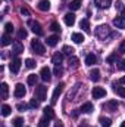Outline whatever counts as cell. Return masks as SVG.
Wrapping results in <instances>:
<instances>
[{
  "mask_svg": "<svg viewBox=\"0 0 125 127\" xmlns=\"http://www.w3.org/2000/svg\"><path fill=\"white\" fill-rule=\"evenodd\" d=\"M34 97L37 100H40V102L46 100V97H47V87L46 86H37L35 92H34Z\"/></svg>",
  "mask_w": 125,
  "mask_h": 127,
  "instance_id": "6da1fadb",
  "label": "cell"
},
{
  "mask_svg": "<svg viewBox=\"0 0 125 127\" xmlns=\"http://www.w3.org/2000/svg\"><path fill=\"white\" fill-rule=\"evenodd\" d=\"M31 49L35 53H38V55H43V53L46 52V49H44V46L40 43V40H32L31 41Z\"/></svg>",
  "mask_w": 125,
  "mask_h": 127,
  "instance_id": "7a4b0ae2",
  "label": "cell"
},
{
  "mask_svg": "<svg viewBox=\"0 0 125 127\" xmlns=\"http://www.w3.org/2000/svg\"><path fill=\"white\" fill-rule=\"evenodd\" d=\"M28 25L31 27V30H32V32L34 34H37V35H43V28H41V25H40V22H37V21H30L28 22Z\"/></svg>",
  "mask_w": 125,
  "mask_h": 127,
  "instance_id": "3957f363",
  "label": "cell"
},
{
  "mask_svg": "<svg viewBox=\"0 0 125 127\" xmlns=\"http://www.w3.org/2000/svg\"><path fill=\"white\" fill-rule=\"evenodd\" d=\"M63 87H65L63 83H59V84L56 86V89H55V92H53V95H52V103H56V102H58V97H59L61 93L63 92Z\"/></svg>",
  "mask_w": 125,
  "mask_h": 127,
  "instance_id": "277c9868",
  "label": "cell"
},
{
  "mask_svg": "<svg viewBox=\"0 0 125 127\" xmlns=\"http://www.w3.org/2000/svg\"><path fill=\"white\" fill-rule=\"evenodd\" d=\"M40 75H41V80L43 81H50V78H52V71H50V68H47V66H43L41 68V71H40Z\"/></svg>",
  "mask_w": 125,
  "mask_h": 127,
  "instance_id": "5b68a950",
  "label": "cell"
},
{
  "mask_svg": "<svg viewBox=\"0 0 125 127\" xmlns=\"http://www.w3.org/2000/svg\"><path fill=\"white\" fill-rule=\"evenodd\" d=\"M27 93V90H25V87H24V84H21V83H18L16 86H15V92H13V95L15 97H24Z\"/></svg>",
  "mask_w": 125,
  "mask_h": 127,
  "instance_id": "8992f818",
  "label": "cell"
},
{
  "mask_svg": "<svg viewBox=\"0 0 125 127\" xmlns=\"http://www.w3.org/2000/svg\"><path fill=\"white\" fill-rule=\"evenodd\" d=\"M91 95H93L94 99H100V97L106 96V90L103 87H94L93 90H91Z\"/></svg>",
  "mask_w": 125,
  "mask_h": 127,
  "instance_id": "52a82bcc",
  "label": "cell"
},
{
  "mask_svg": "<svg viewBox=\"0 0 125 127\" xmlns=\"http://www.w3.org/2000/svg\"><path fill=\"white\" fill-rule=\"evenodd\" d=\"M21 59L19 58H15L13 61H12V64H10V71L13 72V74H18L19 72V68H21Z\"/></svg>",
  "mask_w": 125,
  "mask_h": 127,
  "instance_id": "ba28073f",
  "label": "cell"
},
{
  "mask_svg": "<svg viewBox=\"0 0 125 127\" xmlns=\"http://www.w3.org/2000/svg\"><path fill=\"white\" fill-rule=\"evenodd\" d=\"M63 21H65V24H66L68 27H72V25L75 24V15H74L72 12H69V13H66V15L63 16Z\"/></svg>",
  "mask_w": 125,
  "mask_h": 127,
  "instance_id": "9c48e42d",
  "label": "cell"
},
{
  "mask_svg": "<svg viewBox=\"0 0 125 127\" xmlns=\"http://www.w3.org/2000/svg\"><path fill=\"white\" fill-rule=\"evenodd\" d=\"M12 47H13V53H16V55H19V53H22V52H24V46H22L21 40H16V41H13Z\"/></svg>",
  "mask_w": 125,
  "mask_h": 127,
  "instance_id": "30bf717a",
  "label": "cell"
},
{
  "mask_svg": "<svg viewBox=\"0 0 125 127\" xmlns=\"http://www.w3.org/2000/svg\"><path fill=\"white\" fill-rule=\"evenodd\" d=\"M37 7H38L41 12H47V10L50 9V1H49V0H40L38 4H37Z\"/></svg>",
  "mask_w": 125,
  "mask_h": 127,
  "instance_id": "8fae6325",
  "label": "cell"
},
{
  "mask_svg": "<svg viewBox=\"0 0 125 127\" xmlns=\"http://www.w3.org/2000/svg\"><path fill=\"white\" fill-rule=\"evenodd\" d=\"M110 3H112V0H94V4L100 9H107L110 6Z\"/></svg>",
  "mask_w": 125,
  "mask_h": 127,
  "instance_id": "7c38bea8",
  "label": "cell"
},
{
  "mask_svg": "<svg viewBox=\"0 0 125 127\" xmlns=\"http://www.w3.org/2000/svg\"><path fill=\"white\" fill-rule=\"evenodd\" d=\"M113 25H115L116 28H119V30H124L125 28V18L124 16H118V18H115V19H113Z\"/></svg>",
  "mask_w": 125,
  "mask_h": 127,
  "instance_id": "4fadbf2b",
  "label": "cell"
},
{
  "mask_svg": "<svg viewBox=\"0 0 125 127\" xmlns=\"http://www.w3.org/2000/svg\"><path fill=\"white\" fill-rule=\"evenodd\" d=\"M81 112H84V114H90V112H93L94 111V106L91 102H85V103H83V106H81V109H80Z\"/></svg>",
  "mask_w": 125,
  "mask_h": 127,
  "instance_id": "5bb4252c",
  "label": "cell"
},
{
  "mask_svg": "<svg viewBox=\"0 0 125 127\" xmlns=\"http://www.w3.org/2000/svg\"><path fill=\"white\" fill-rule=\"evenodd\" d=\"M103 108L107 109V111H115V109L118 108V102H116V100H109V102H106V103L103 105Z\"/></svg>",
  "mask_w": 125,
  "mask_h": 127,
  "instance_id": "9a60e30c",
  "label": "cell"
},
{
  "mask_svg": "<svg viewBox=\"0 0 125 127\" xmlns=\"http://www.w3.org/2000/svg\"><path fill=\"white\" fill-rule=\"evenodd\" d=\"M104 31L109 32V27H107V25H100V27H97V30H96L97 37H100V38H104V34H103Z\"/></svg>",
  "mask_w": 125,
  "mask_h": 127,
  "instance_id": "2e32d148",
  "label": "cell"
},
{
  "mask_svg": "<svg viewBox=\"0 0 125 127\" xmlns=\"http://www.w3.org/2000/svg\"><path fill=\"white\" fill-rule=\"evenodd\" d=\"M71 38L74 40V43H83V41L85 40V38H84V35H83L81 32H74Z\"/></svg>",
  "mask_w": 125,
  "mask_h": 127,
  "instance_id": "e0dca14e",
  "label": "cell"
},
{
  "mask_svg": "<svg viewBox=\"0 0 125 127\" xmlns=\"http://www.w3.org/2000/svg\"><path fill=\"white\" fill-rule=\"evenodd\" d=\"M81 3H83V0H72L69 3V9L71 10H78L81 7Z\"/></svg>",
  "mask_w": 125,
  "mask_h": 127,
  "instance_id": "ac0fdd59",
  "label": "cell"
},
{
  "mask_svg": "<svg viewBox=\"0 0 125 127\" xmlns=\"http://www.w3.org/2000/svg\"><path fill=\"white\" fill-rule=\"evenodd\" d=\"M96 62H97V58L94 56V53H90V55H87V58H85V65L91 66V65H94Z\"/></svg>",
  "mask_w": 125,
  "mask_h": 127,
  "instance_id": "d6986e66",
  "label": "cell"
},
{
  "mask_svg": "<svg viewBox=\"0 0 125 127\" xmlns=\"http://www.w3.org/2000/svg\"><path fill=\"white\" fill-rule=\"evenodd\" d=\"M58 41H59V35H50V37H47V44L52 46V47L56 46Z\"/></svg>",
  "mask_w": 125,
  "mask_h": 127,
  "instance_id": "ffe728a7",
  "label": "cell"
},
{
  "mask_svg": "<svg viewBox=\"0 0 125 127\" xmlns=\"http://www.w3.org/2000/svg\"><path fill=\"white\" fill-rule=\"evenodd\" d=\"M43 111H44V115H46L47 118H50V120H52V118H55V111H53V108H52V106H46Z\"/></svg>",
  "mask_w": 125,
  "mask_h": 127,
  "instance_id": "44dd1931",
  "label": "cell"
},
{
  "mask_svg": "<svg viewBox=\"0 0 125 127\" xmlns=\"http://www.w3.org/2000/svg\"><path fill=\"white\" fill-rule=\"evenodd\" d=\"M0 89H1V99H7V95H9V87H7V84H6V83H1Z\"/></svg>",
  "mask_w": 125,
  "mask_h": 127,
  "instance_id": "7402d4cb",
  "label": "cell"
},
{
  "mask_svg": "<svg viewBox=\"0 0 125 127\" xmlns=\"http://www.w3.org/2000/svg\"><path fill=\"white\" fill-rule=\"evenodd\" d=\"M10 43H12L10 35H9L7 32H4V34L1 35V46H7V44H10Z\"/></svg>",
  "mask_w": 125,
  "mask_h": 127,
  "instance_id": "603a6c76",
  "label": "cell"
},
{
  "mask_svg": "<svg viewBox=\"0 0 125 127\" xmlns=\"http://www.w3.org/2000/svg\"><path fill=\"white\" fill-rule=\"evenodd\" d=\"M62 59H63V55H62V53H59V52H58V53H55V55H53V58H52V61H53L55 65H61Z\"/></svg>",
  "mask_w": 125,
  "mask_h": 127,
  "instance_id": "cb8c5ba5",
  "label": "cell"
},
{
  "mask_svg": "<svg viewBox=\"0 0 125 127\" xmlns=\"http://www.w3.org/2000/svg\"><path fill=\"white\" fill-rule=\"evenodd\" d=\"M90 78H91L93 81H99V80H100V71H99L97 68H94L93 71L90 72Z\"/></svg>",
  "mask_w": 125,
  "mask_h": 127,
  "instance_id": "d4e9b609",
  "label": "cell"
},
{
  "mask_svg": "<svg viewBox=\"0 0 125 127\" xmlns=\"http://www.w3.org/2000/svg\"><path fill=\"white\" fill-rule=\"evenodd\" d=\"M80 27H81L85 32H90V22H88V19H81Z\"/></svg>",
  "mask_w": 125,
  "mask_h": 127,
  "instance_id": "484cf974",
  "label": "cell"
},
{
  "mask_svg": "<svg viewBox=\"0 0 125 127\" xmlns=\"http://www.w3.org/2000/svg\"><path fill=\"white\" fill-rule=\"evenodd\" d=\"M99 121H100L102 127H110V126H112V121H110V118H106V117H100V118H99Z\"/></svg>",
  "mask_w": 125,
  "mask_h": 127,
  "instance_id": "4316f807",
  "label": "cell"
},
{
  "mask_svg": "<svg viewBox=\"0 0 125 127\" xmlns=\"http://www.w3.org/2000/svg\"><path fill=\"white\" fill-rule=\"evenodd\" d=\"M80 65V59L75 58V56H71L69 58V68H78Z\"/></svg>",
  "mask_w": 125,
  "mask_h": 127,
  "instance_id": "83f0119b",
  "label": "cell"
},
{
  "mask_svg": "<svg viewBox=\"0 0 125 127\" xmlns=\"http://www.w3.org/2000/svg\"><path fill=\"white\" fill-rule=\"evenodd\" d=\"M49 120H50V118H47L46 115H44L43 118H40V120H38V127H47L49 126Z\"/></svg>",
  "mask_w": 125,
  "mask_h": 127,
  "instance_id": "f1b7e54d",
  "label": "cell"
},
{
  "mask_svg": "<svg viewBox=\"0 0 125 127\" xmlns=\"http://www.w3.org/2000/svg\"><path fill=\"white\" fill-rule=\"evenodd\" d=\"M74 52H75V50H74V47H71V46H63V49H62V53L69 55V56H72Z\"/></svg>",
  "mask_w": 125,
  "mask_h": 127,
  "instance_id": "f546056e",
  "label": "cell"
},
{
  "mask_svg": "<svg viewBox=\"0 0 125 127\" xmlns=\"http://www.w3.org/2000/svg\"><path fill=\"white\" fill-rule=\"evenodd\" d=\"M10 111H12V108H10L9 105H6V103H4V105L1 106V114H3L4 117H7V115L10 114Z\"/></svg>",
  "mask_w": 125,
  "mask_h": 127,
  "instance_id": "4dcf8cb0",
  "label": "cell"
},
{
  "mask_svg": "<svg viewBox=\"0 0 125 127\" xmlns=\"http://www.w3.org/2000/svg\"><path fill=\"white\" fill-rule=\"evenodd\" d=\"M27 35H28V32H27V30L21 28V30L18 31V40H24V38H27Z\"/></svg>",
  "mask_w": 125,
  "mask_h": 127,
  "instance_id": "1f68e13d",
  "label": "cell"
},
{
  "mask_svg": "<svg viewBox=\"0 0 125 127\" xmlns=\"http://www.w3.org/2000/svg\"><path fill=\"white\" fill-rule=\"evenodd\" d=\"M13 127H24V120L21 117H16L13 120Z\"/></svg>",
  "mask_w": 125,
  "mask_h": 127,
  "instance_id": "d6a6232c",
  "label": "cell"
},
{
  "mask_svg": "<svg viewBox=\"0 0 125 127\" xmlns=\"http://www.w3.org/2000/svg\"><path fill=\"white\" fill-rule=\"evenodd\" d=\"M28 84L30 86H35V83H37V75L35 74H31V75H28Z\"/></svg>",
  "mask_w": 125,
  "mask_h": 127,
  "instance_id": "836d02e7",
  "label": "cell"
},
{
  "mask_svg": "<svg viewBox=\"0 0 125 127\" xmlns=\"http://www.w3.org/2000/svg\"><path fill=\"white\" fill-rule=\"evenodd\" d=\"M116 59H118V52H116V53H112L110 56H107L106 62H107V64H112V62H115Z\"/></svg>",
  "mask_w": 125,
  "mask_h": 127,
  "instance_id": "e575fe53",
  "label": "cell"
},
{
  "mask_svg": "<svg viewBox=\"0 0 125 127\" xmlns=\"http://www.w3.org/2000/svg\"><path fill=\"white\" fill-rule=\"evenodd\" d=\"M50 30H52V31H55V32H61V25H59L58 22H52Z\"/></svg>",
  "mask_w": 125,
  "mask_h": 127,
  "instance_id": "d590c367",
  "label": "cell"
},
{
  "mask_svg": "<svg viewBox=\"0 0 125 127\" xmlns=\"http://www.w3.org/2000/svg\"><path fill=\"white\" fill-rule=\"evenodd\" d=\"M115 7H116V10H122V12H125V6L122 1H116L115 3Z\"/></svg>",
  "mask_w": 125,
  "mask_h": 127,
  "instance_id": "8d00e7d4",
  "label": "cell"
},
{
  "mask_svg": "<svg viewBox=\"0 0 125 127\" xmlns=\"http://www.w3.org/2000/svg\"><path fill=\"white\" fill-rule=\"evenodd\" d=\"M115 92H116L119 96L125 97V87H115Z\"/></svg>",
  "mask_w": 125,
  "mask_h": 127,
  "instance_id": "74e56055",
  "label": "cell"
},
{
  "mask_svg": "<svg viewBox=\"0 0 125 127\" xmlns=\"http://www.w3.org/2000/svg\"><path fill=\"white\" fill-rule=\"evenodd\" d=\"M25 66H27V68H30V69H31V68H34V66H35V62H34V61H32V59H30V58H28V59H27V61H25Z\"/></svg>",
  "mask_w": 125,
  "mask_h": 127,
  "instance_id": "f35d334b",
  "label": "cell"
},
{
  "mask_svg": "<svg viewBox=\"0 0 125 127\" xmlns=\"http://www.w3.org/2000/svg\"><path fill=\"white\" fill-rule=\"evenodd\" d=\"M53 72H55V75L61 77V75H62V72H63V69L61 68V65H56V68H55V71H53Z\"/></svg>",
  "mask_w": 125,
  "mask_h": 127,
  "instance_id": "ab89813d",
  "label": "cell"
},
{
  "mask_svg": "<svg viewBox=\"0 0 125 127\" xmlns=\"http://www.w3.org/2000/svg\"><path fill=\"white\" fill-rule=\"evenodd\" d=\"M4 30H6L7 34H10V32L13 31V25H12L10 22H7V24H4Z\"/></svg>",
  "mask_w": 125,
  "mask_h": 127,
  "instance_id": "60d3db41",
  "label": "cell"
},
{
  "mask_svg": "<svg viewBox=\"0 0 125 127\" xmlns=\"http://www.w3.org/2000/svg\"><path fill=\"white\" fill-rule=\"evenodd\" d=\"M38 102L40 100H35V97H34L31 102H30V108H38Z\"/></svg>",
  "mask_w": 125,
  "mask_h": 127,
  "instance_id": "b9f144b4",
  "label": "cell"
},
{
  "mask_svg": "<svg viewBox=\"0 0 125 127\" xmlns=\"http://www.w3.org/2000/svg\"><path fill=\"white\" fill-rule=\"evenodd\" d=\"M119 53H125V40L121 43V46H119Z\"/></svg>",
  "mask_w": 125,
  "mask_h": 127,
  "instance_id": "7bdbcfd3",
  "label": "cell"
},
{
  "mask_svg": "<svg viewBox=\"0 0 125 127\" xmlns=\"http://www.w3.org/2000/svg\"><path fill=\"white\" fill-rule=\"evenodd\" d=\"M21 13L25 15V16H30V12H28V9H25V7H21Z\"/></svg>",
  "mask_w": 125,
  "mask_h": 127,
  "instance_id": "ee69618b",
  "label": "cell"
},
{
  "mask_svg": "<svg viewBox=\"0 0 125 127\" xmlns=\"http://www.w3.org/2000/svg\"><path fill=\"white\" fill-rule=\"evenodd\" d=\"M16 108H18L19 111H24V109L27 108V105H25V103H18V105H16Z\"/></svg>",
  "mask_w": 125,
  "mask_h": 127,
  "instance_id": "f6af8a7d",
  "label": "cell"
},
{
  "mask_svg": "<svg viewBox=\"0 0 125 127\" xmlns=\"http://www.w3.org/2000/svg\"><path fill=\"white\" fill-rule=\"evenodd\" d=\"M119 69H122V71H125V59L122 61V62L119 64Z\"/></svg>",
  "mask_w": 125,
  "mask_h": 127,
  "instance_id": "bcb514c9",
  "label": "cell"
},
{
  "mask_svg": "<svg viewBox=\"0 0 125 127\" xmlns=\"http://www.w3.org/2000/svg\"><path fill=\"white\" fill-rule=\"evenodd\" d=\"M55 127H63V123L62 121H56L55 123Z\"/></svg>",
  "mask_w": 125,
  "mask_h": 127,
  "instance_id": "7dc6e473",
  "label": "cell"
},
{
  "mask_svg": "<svg viewBox=\"0 0 125 127\" xmlns=\"http://www.w3.org/2000/svg\"><path fill=\"white\" fill-rule=\"evenodd\" d=\"M119 81H121V84H125V75L121 78V80H119Z\"/></svg>",
  "mask_w": 125,
  "mask_h": 127,
  "instance_id": "c3c4849f",
  "label": "cell"
},
{
  "mask_svg": "<svg viewBox=\"0 0 125 127\" xmlns=\"http://www.w3.org/2000/svg\"><path fill=\"white\" fill-rule=\"evenodd\" d=\"M121 127H125V121H124V123H122V124H121Z\"/></svg>",
  "mask_w": 125,
  "mask_h": 127,
  "instance_id": "681fc988",
  "label": "cell"
},
{
  "mask_svg": "<svg viewBox=\"0 0 125 127\" xmlns=\"http://www.w3.org/2000/svg\"><path fill=\"white\" fill-rule=\"evenodd\" d=\"M80 127H87V126H85V124H83V126H80Z\"/></svg>",
  "mask_w": 125,
  "mask_h": 127,
  "instance_id": "f907efd6",
  "label": "cell"
}]
</instances>
